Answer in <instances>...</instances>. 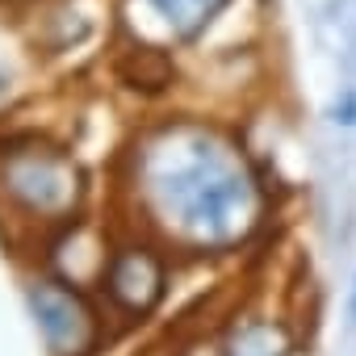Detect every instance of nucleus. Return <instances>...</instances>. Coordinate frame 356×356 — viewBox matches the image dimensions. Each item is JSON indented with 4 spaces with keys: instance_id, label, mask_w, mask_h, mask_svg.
Returning <instances> with one entry per match:
<instances>
[{
    "instance_id": "1",
    "label": "nucleus",
    "mask_w": 356,
    "mask_h": 356,
    "mask_svg": "<svg viewBox=\"0 0 356 356\" xmlns=\"http://www.w3.org/2000/svg\"><path fill=\"white\" fill-rule=\"evenodd\" d=\"M151 185L176 222L197 235H210V239L235 235V227H243V214L252 206L248 181L222 163L218 147H210L206 138L176 168L151 172Z\"/></svg>"
},
{
    "instance_id": "5",
    "label": "nucleus",
    "mask_w": 356,
    "mask_h": 356,
    "mask_svg": "<svg viewBox=\"0 0 356 356\" xmlns=\"http://www.w3.org/2000/svg\"><path fill=\"white\" fill-rule=\"evenodd\" d=\"M113 76H118L130 92L155 97V92L172 88L176 67H172V55H168V51H159V47H134V51H122V55H118Z\"/></svg>"
},
{
    "instance_id": "6",
    "label": "nucleus",
    "mask_w": 356,
    "mask_h": 356,
    "mask_svg": "<svg viewBox=\"0 0 356 356\" xmlns=\"http://www.w3.org/2000/svg\"><path fill=\"white\" fill-rule=\"evenodd\" d=\"M285 352H289V343H285L281 331L268 327V323L243 327V331L235 335V343H231V356H285Z\"/></svg>"
},
{
    "instance_id": "10",
    "label": "nucleus",
    "mask_w": 356,
    "mask_h": 356,
    "mask_svg": "<svg viewBox=\"0 0 356 356\" xmlns=\"http://www.w3.org/2000/svg\"><path fill=\"white\" fill-rule=\"evenodd\" d=\"M0 97H5V76H0Z\"/></svg>"
},
{
    "instance_id": "9",
    "label": "nucleus",
    "mask_w": 356,
    "mask_h": 356,
    "mask_svg": "<svg viewBox=\"0 0 356 356\" xmlns=\"http://www.w3.org/2000/svg\"><path fill=\"white\" fill-rule=\"evenodd\" d=\"M352 323H356V285H352Z\"/></svg>"
},
{
    "instance_id": "4",
    "label": "nucleus",
    "mask_w": 356,
    "mask_h": 356,
    "mask_svg": "<svg viewBox=\"0 0 356 356\" xmlns=\"http://www.w3.org/2000/svg\"><path fill=\"white\" fill-rule=\"evenodd\" d=\"M30 302H34V314H38V323L47 331V343L55 352H80V348H88L92 318H88V310L80 306V298L72 289H63V285H38L30 293Z\"/></svg>"
},
{
    "instance_id": "8",
    "label": "nucleus",
    "mask_w": 356,
    "mask_h": 356,
    "mask_svg": "<svg viewBox=\"0 0 356 356\" xmlns=\"http://www.w3.org/2000/svg\"><path fill=\"white\" fill-rule=\"evenodd\" d=\"M335 122L339 126H356V92H343V101L335 105Z\"/></svg>"
},
{
    "instance_id": "7",
    "label": "nucleus",
    "mask_w": 356,
    "mask_h": 356,
    "mask_svg": "<svg viewBox=\"0 0 356 356\" xmlns=\"http://www.w3.org/2000/svg\"><path fill=\"white\" fill-rule=\"evenodd\" d=\"M151 5H155L176 30H181V34H197L202 22H210L206 9H218L222 0H151Z\"/></svg>"
},
{
    "instance_id": "3",
    "label": "nucleus",
    "mask_w": 356,
    "mask_h": 356,
    "mask_svg": "<svg viewBox=\"0 0 356 356\" xmlns=\"http://www.w3.org/2000/svg\"><path fill=\"white\" fill-rule=\"evenodd\" d=\"M105 293L126 314H147L163 293V264L147 248H122L105 264Z\"/></svg>"
},
{
    "instance_id": "2",
    "label": "nucleus",
    "mask_w": 356,
    "mask_h": 356,
    "mask_svg": "<svg viewBox=\"0 0 356 356\" xmlns=\"http://www.w3.org/2000/svg\"><path fill=\"white\" fill-rule=\"evenodd\" d=\"M9 193L38 214L59 210L72 197V168L63 163V155L55 147H42L30 138V151H9V172H5Z\"/></svg>"
}]
</instances>
